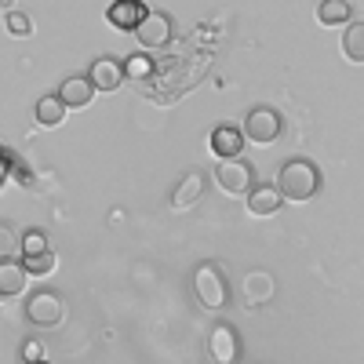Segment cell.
<instances>
[{"instance_id": "6da1fadb", "label": "cell", "mask_w": 364, "mask_h": 364, "mask_svg": "<svg viewBox=\"0 0 364 364\" xmlns=\"http://www.w3.org/2000/svg\"><path fill=\"white\" fill-rule=\"evenodd\" d=\"M277 190L288 197V200H310L317 190H321V171L314 161L306 157H291L281 175H277Z\"/></svg>"}, {"instance_id": "7a4b0ae2", "label": "cell", "mask_w": 364, "mask_h": 364, "mask_svg": "<svg viewBox=\"0 0 364 364\" xmlns=\"http://www.w3.org/2000/svg\"><path fill=\"white\" fill-rule=\"evenodd\" d=\"M193 288H197V299L204 302V310H223V306H226V277L219 273L215 262L197 266V273H193Z\"/></svg>"}, {"instance_id": "3957f363", "label": "cell", "mask_w": 364, "mask_h": 364, "mask_svg": "<svg viewBox=\"0 0 364 364\" xmlns=\"http://www.w3.org/2000/svg\"><path fill=\"white\" fill-rule=\"evenodd\" d=\"M284 132L281 124V113L273 109V106H255L248 117H245V139L259 142V146H269V142H277Z\"/></svg>"}, {"instance_id": "277c9868", "label": "cell", "mask_w": 364, "mask_h": 364, "mask_svg": "<svg viewBox=\"0 0 364 364\" xmlns=\"http://www.w3.org/2000/svg\"><path fill=\"white\" fill-rule=\"evenodd\" d=\"M26 317H29V324H37V328L63 324V317H66V299L58 295V291H37L33 299L26 302Z\"/></svg>"}, {"instance_id": "5b68a950", "label": "cell", "mask_w": 364, "mask_h": 364, "mask_svg": "<svg viewBox=\"0 0 364 364\" xmlns=\"http://www.w3.org/2000/svg\"><path fill=\"white\" fill-rule=\"evenodd\" d=\"M252 178H255V171H252V164L248 161H219V168H215V182L230 193V197H240V193H252L255 186H252Z\"/></svg>"}, {"instance_id": "8992f818", "label": "cell", "mask_w": 364, "mask_h": 364, "mask_svg": "<svg viewBox=\"0 0 364 364\" xmlns=\"http://www.w3.org/2000/svg\"><path fill=\"white\" fill-rule=\"evenodd\" d=\"M146 4H142V0H113V4L106 8V22L113 26V29H132V33H135V29L146 22Z\"/></svg>"}, {"instance_id": "52a82bcc", "label": "cell", "mask_w": 364, "mask_h": 364, "mask_svg": "<svg viewBox=\"0 0 364 364\" xmlns=\"http://www.w3.org/2000/svg\"><path fill=\"white\" fill-rule=\"evenodd\" d=\"M135 41L142 48H164V44H171V18L164 11H149L146 22L135 29Z\"/></svg>"}, {"instance_id": "ba28073f", "label": "cell", "mask_w": 364, "mask_h": 364, "mask_svg": "<svg viewBox=\"0 0 364 364\" xmlns=\"http://www.w3.org/2000/svg\"><path fill=\"white\" fill-rule=\"evenodd\" d=\"M87 77H91V84H95V91H117L120 80L128 77V70H124V63H117V58L102 55V58H95V63H91Z\"/></svg>"}, {"instance_id": "9c48e42d", "label": "cell", "mask_w": 364, "mask_h": 364, "mask_svg": "<svg viewBox=\"0 0 364 364\" xmlns=\"http://www.w3.org/2000/svg\"><path fill=\"white\" fill-rule=\"evenodd\" d=\"M211 154L219 161H237L240 157V146H245V128H233V124H219L211 132Z\"/></svg>"}, {"instance_id": "30bf717a", "label": "cell", "mask_w": 364, "mask_h": 364, "mask_svg": "<svg viewBox=\"0 0 364 364\" xmlns=\"http://www.w3.org/2000/svg\"><path fill=\"white\" fill-rule=\"evenodd\" d=\"M58 99H63L70 109H84L91 99H95V84H91V77L70 73L63 84H58Z\"/></svg>"}, {"instance_id": "8fae6325", "label": "cell", "mask_w": 364, "mask_h": 364, "mask_svg": "<svg viewBox=\"0 0 364 364\" xmlns=\"http://www.w3.org/2000/svg\"><path fill=\"white\" fill-rule=\"evenodd\" d=\"M208 353L215 364H233L237 360V331L230 324H215V331L208 339Z\"/></svg>"}, {"instance_id": "7c38bea8", "label": "cell", "mask_w": 364, "mask_h": 364, "mask_svg": "<svg viewBox=\"0 0 364 364\" xmlns=\"http://www.w3.org/2000/svg\"><path fill=\"white\" fill-rule=\"evenodd\" d=\"M281 204H284V193L277 186H266V182L248 193V211L255 219H266V215H273V211H281Z\"/></svg>"}, {"instance_id": "4fadbf2b", "label": "cell", "mask_w": 364, "mask_h": 364, "mask_svg": "<svg viewBox=\"0 0 364 364\" xmlns=\"http://www.w3.org/2000/svg\"><path fill=\"white\" fill-rule=\"evenodd\" d=\"M200 193H204V175L200 171H186L178 178L175 193H171V208H190V204L200 200Z\"/></svg>"}, {"instance_id": "5bb4252c", "label": "cell", "mask_w": 364, "mask_h": 364, "mask_svg": "<svg viewBox=\"0 0 364 364\" xmlns=\"http://www.w3.org/2000/svg\"><path fill=\"white\" fill-rule=\"evenodd\" d=\"M245 299H248V306H262V302L273 299V277L266 269H252L245 277Z\"/></svg>"}, {"instance_id": "9a60e30c", "label": "cell", "mask_w": 364, "mask_h": 364, "mask_svg": "<svg viewBox=\"0 0 364 364\" xmlns=\"http://www.w3.org/2000/svg\"><path fill=\"white\" fill-rule=\"evenodd\" d=\"M26 277H29V269L26 262H15V259H4L0 262V295H18L26 288Z\"/></svg>"}, {"instance_id": "2e32d148", "label": "cell", "mask_w": 364, "mask_h": 364, "mask_svg": "<svg viewBox=\"0 0 364 364\" xmlns=\"http://www.w3.org/2000/svg\"><path fill=\"white\" fill-rule=\"evenodd\" d=\"M66 102L58 99V95H44V99H37V106H33V117H37V124H44V128H55V124H63V117H66Z\"/></svg>"}, {"instance_id": "e0dca14e", "label": "cell", "mask_w": 364, "mask_h": 364, "mask_svg": "<svg viewBox=\"0 0 364 364\" xmlns=\"http://www.w3.org/2000/svg\"><path fill=\"white\" fill-rule=\"evenodd\" d=\"M350 0H321L317 4V22L321 26H350Z\"/></svg>"}, {"instance_id": "ac0fdd59", "label": "cell", "mask_w": 364, "mask_h": 364, "mask_svg": "<svg viewBox=\"0 0 364 364\" xmlns=\"http://www.w3.org/2000/svg\"><path fill=\"white\" fill-rule=\"evenodd\" d=\"M339 44H343L346 63H364V22H350Z\"/></svg>"}, {"instance_id": "d6986e66", "label": "cell", "mask_w": 364, "mask_h": 364, "mask_svg": "<svg viewBox=\"0 0 364 364\" xmlns=\"http://www.w3.org/2000/svg\"><path fill=\"white\" fill-rule=\"evenodd\" d=\"M22 262H26V269H29V277H44V273H51L55 269V252L48 248V252H37V255H22Z\"/></svg>"}, {"instance_id": "ffe728a7", "label": "cell", "mask_w": 364, "mask_h": 364, "mask_svg": "<svg viewBox=\"0 0 364 364\" xmlns=\"http://www.w3.org/2000/svg\"><path fill=\"white\" fill-rule=\"evenodd\" d=\"M4 26H8L11 37H33V18L22 15V11H8L4 15Z\"/></svg>"}, {"instance_id": "44dd1931", "label": "cell", "mask_w": 364, "mask_h": 364, "mask_svg": "<svg viewBox=\"0 0 364 364\" xmlns=\"http://www.w3.org/2000/svg\"><path fill=\"white\" fill-rule=\"evenodd\" d=\"M37 252H48V237L41 230H29L22 237V255H37Z\"/></svg>"}, {"instance_id": "7402d4cb", "label": "cell", "mask_w": 364, "mask_h": 364, "mask_svg": "<svg viewBox=\"0 0 364 364\" xmlns=\"http://www.w3.org/2000/svg\"><path fill=\"white\" fill-rule=\"evenodd\" d=\"M124 70H128L132 77H149V73H154V63H149L146 55H132L128 63H124Z\"/></svg>"}, {"instance_id": "603a6c76", "label": "cell", "mask_w": 364, "mask_h": 364, "mask_svg": "<svg viewBox=\"0 0 364 364\" xmlns=\"http://www.w3.org/2000/svg\"><path fill=\"white\" fill-rule=\"evenodd\" d=\"M22 357H26V364H41V343H26Z\"/></svg>"}, {"instance_id": "cb8c5ba5", "label": "cell", "mask_w": 364, "mask_h": 364, "mask_svg": "<svg viewBox=\"0 0 364 364\" xmlns=\"http://www.w3.org/2000/svg\"><path fill=\"white\" fill-rule=\"evenodd\" d=\"M11 226H0V248H4V252H11Z\"/></svg>"}, {"instance_id": "d4e9b609", "label": "cell", "mask_w": 364, "mask_h": 364, "mask_svg": "<svg viewBox=\"0 0 364 364\" xmlns=\"http://www.w3.org/2000/svg\"><path fill=\"white\" fill-rule=\"evenodd\" d=\"M41 364H44V360H41Z\"/></svg>"}]
</instances>
